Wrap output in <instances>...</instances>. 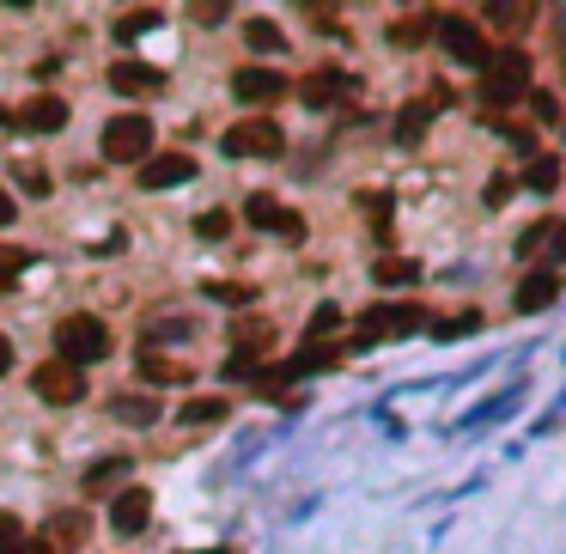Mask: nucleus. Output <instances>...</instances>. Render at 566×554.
<instances>
[{
    "instance_id": "1",
    "label": "nucleus",
    "mask_w": 566,
    "mask_h": 554,
    "mask_svg": "<svg viewBox=\"0 0 566 554\" xmlns=\"http://www.w3.org/2000/svg\"><path fill=\"white\" fill-rule=\"evenodd\" d=\"M110 354V329L104 317H92V311H74V317H62L55 324V360L62 366H98V360Z\"/></svg>"
},
{
    "instance_id": "2",
    "label": "nucleus",
    "mask_w": 566,
    "mask_h": 554,
    "mask_svg": "<svg viewBox=\"0 0 566 554\" xmlns=\"http://www.w3.org/2000/svg\"><path fill=\"white\" fill-rule=\"evenodd\" d=\"M518 98H530V55L524 49H493V62L481 67V104L512 110Z\"/></svg>"
},
{
    "instance_id": "3",
    "label": "nucleus",
    "mask_w": 566,
    "mask_h": 554,
    "mask_svg": "<svg viewBox=\"0 0 566 554\" xmlns=\"http://www.w3.org/2000/svg\"><path fill=\"white\" fill-rule=\"evenodd\" d=\"M104 159L110 165H147L153 159V123L128 110V116H110L104 123Z\"/></svg>"
},
{
    "instance_id": "4",
    "label": "nucleus",
    "mask_w": 566,
    "mask_h": 554,
    "mask_svg": "<svg viewBox=\"0 0 566 554\" xmlns=\"http://www.w3.org/2000/svg\"><path fill=\"white\" fill-rule=\"evenodd\" d=\"M432 37H439V49H451V62H463V67H488L493 62V49H488V37H481V25L463 18V13L432 18Z\"/></svg>"
},
{
    "instance_id": "5",
    "label": "nucleus",
    "mask_w": 566,
    "mask_h": 554,
    "mask_svg": "<svg viewBox=\"0 0 566 554\" xmlns=\"http://www.w3.org/2000/svg\"><path fill=\"white\" fill-rule=\"evenodd\" d=\"M219 147H226L231 159H280L287 135H280V123H268V116H250V123H231Z\"/></svg>"
},
{
    "instance_id": "6",
    "label": "nucleus",
    "mask_w": 566,
    "mask_h": 554,
    "mask_svg": "<svg viewBox=\"0 0 566 554\" xmlns=\"http://www.w3.org/2000/svg\"><path fill=\"white\" fill-rule=\"evenodd\" d=\"M32 390L49 402V408H74L79 396H86V385H79V372L62 366V360H43V366L32 372Z\"/></svg>"
},
{
    "instance_id": "7",
    "label": "nucleus",
    "mask_w": 566,
    "mask_h": 554,
    "mask_svg": "<svg viewBox=\"0 0 566 554\" xmlns=\"http://www.w3.org/2000/svg\"><path fill=\"white\" fill-rule=\"evenodd\" d=\"M244 219L256 231H275V238H305V219L292 214V207H280L275 196H250L244 201Z\"/></svg>"
},
{
    "instance_id": "8",
    "label": "nucleus",
    "mask_w": 566,
    "mask_h": 554,
    "mask_svg": "<svg viewBox=\"0 0 566 554\" xmlns=\"http://www.w3.org/2000/svg\"><path fill=\"white\" fill-rule=\"evenodd\" d=\"M231 92L244 98V104H275V98L292 92V86H287L280 67H238V74H231Z\"/></svg>"
},
{
    "instance_id": "9",
    "label": "nucleus",
    "mask_w": 566,
    "mask_h": 554,
    "mask_svg": "<svg viewBox=\"0 0 566 554\" xmlns=\"http://www.w3.org/2000/svg\"><path fill=\"white\" fill-rule=\"evenodd\" d=\"M147 518H153V493L147 488H123L116 500H110V530H116V537L147 530Z\"/></svg>"
},
{
    "instance_id": "10",
    "label": "nucleus",
    "mask_w": 566,
    "mask_h": 554,
    "mask_svg": "<svg viewBox=\"0 0 566 554\" xmlns=\"http://www.w3.org/2000/svg\"><path fill=\"white\" fill-rule=\"evenodd\" d=\"M196 177V159L189 153H153L147 165H140V189H177Z\"/></svg>"
},
{
    "instance_id": "11",
    "label": "nucleus",
    "mask_w": 566,
    "mask_h": 554,
    "mask_svg": "<svg viewBox=\"0 0 566 554\" xmlns=\"http://www.w3.org/2000/svg\"><path fill=\"white\" fill-rule=\"evenodd\" d=\"M110 92L153 98V92H165V74H159V67H147V62H116V67H110Z\"/></svg>"
},
{
    "instance_id": "12",
    "label": "nucleus",
    "mask_w": 566,
    "mask_h": 554,
    "mask_svg": "<svg viewBox=\"0 0 566 554\" xmlns=\"http://www.w3.org/2000/svg\"><path fill=\"white\" fill-rule=\"evenodd\" d=\"M13 128H25V135H55V128H67V104L62 98H25Z\"/></svg>"
},
{
    "instance_id": "13",
    "label": "nucleus",
    "mask_w": 566,
    "mask_h": 554,
    "mask_svg": "<svg viewBox=\"0 0 566 554\" xmlns=\"http://www.w3.org/2000/svg\"><path fill=\"white\" fill-rule=\"evenodd\" d=\"M140 378H147V385H184V378H196V366H184V360H165L153 348V341H147V348H140Z\"/></svg>"
},
{
    "instance_id": "14",
    "label": "nucleus",
    "mask_w": 566,
    "mask_h": 554,
    "mask_svg": "<svg viewBox=\"0 0 566 554\" xmlns=\"http://www.w3.org/2000/svg\"><path fill=\"white\" fill-rule=\"evenodd\" d=\"M341 360V341H305L299 354L287 360V378H305V372H323V366H336Z\"/></svg>"
},
{
    "instance_id": "15",
    "label": "nucleus",
    "mask_w": 566,
    "mask_h": 554,
    "mask_svg": "<svg viewBox=\"0 0 566 554\" xmlns=\"http://www.w3.org/2000/svg\"><path fill=\"white\" fill-rule=\"evenodd\" d=\"M110 415L128 420V427H153L159 420V396L147 390V396H110Z\"/></svg>"
},
{
    "instance_id": "16",
    "label": "nucleus",
    "mask_w": 566,
    "mask_h": 554,
    "mask_svg": "<svg viewBox=\"0 0 566 554\" xmlns=\"http://www.w3.org/2000/svg\"><path fill=\"white\" fill-rule=\"evenodd\" d=\"M372 280H378V287H414V280H420V262L414 256H378L372 262Z\"/></svg>"
},
{
    "instance_id": "17",
    "label": "nucleus",
    "mask_w": 566,
    "mask_h": 554,
    "mask_svg": "<svg viewBox=\"0 0 566 554\" xmlns=\"http://www.w3.org/2000/svg\"><path fill=\"white\" fill-rule=\"evenodd\" d=\"M299 98H305V104H336V98H341V74H336V67L305 74V79H299Z\"/></svg>"
},
{
    "instance_id": "18",
    "label": "nucleus",
    "mask_w": 566,
    "mask_h": 554,
    "mask_svg": "<svg viewBox=\"0 0 566 554\" xmlns=\"http://www.w3.org/2000/svg\"><path fill=\"white\" fill-rule=\"evenodd\" d=\"M244 43L256 49V55H280V49H287V37H280L275 18H244Z\"/></svg>"
},
{
    "instance_id": "19",
    "label": "nucleus",
    "mask_w": 566,
    "mask_h": 554,
    "mask_svg": "<svg viewBox=\"0 0 566 554\" xmlns=\"http://www.w3.org/2000/svg\"><path fill=\"white\" fill-rule=\"evenodd\" d=\"M383 311H390V341H397V336H414V329H432L427 305H414V299H402V305H383Z\"/></svg>"
},
{
    "instance_id": "20",
    "label": "nucleus",
    "mask_w": 566,
    "mask_h": 554,
    "mask_svg": "<svg viewBox=\"0 0 566 554\" xmlns=\"http://www.w3.org/2000/svg\"><path fill=\"white\" fill-rule=\"evenodd\" d=\"M542 305H554V275L549 268L524 275V287H518V311H542Z\"/></svg>"
},
{
    "instance_id": "21",
    "label": "nucleus",
    "mask_w": 566,
    "mask_h": 554,
    "mask_svg": "<svg viewBox=\"0 0 566 554\" xmlns=\"http://www.w3.org/2000/svg\"><path fill=\"white\" fill-rule=\"evenodd\" d=\"M79 537H86V518H79V512H62V518H49V530H43L49 549H74Z\"/></svg>"
},
{
    "instance_id": "22",
    "label": "nucleus",
    "mask_w": 566,
    "mask_h": 554,
    "mask_svg": "<svg viewBox=\"0 0 566 554\" xmlns=\"http://www.w3.org/2000/svg\"><path fill=\"white\" fill-rule=\"evenodd\" d=\"M214 420H226V402L219 396H189L184 402V427H214Z\"/></svg>"
},
{
    "instance_id": "23",
    "label": "nucleus",
    "mask_w": 566,
    "mask_h": 554,
    "mask_svg": "<svg viewBox=\"0 0 566 554\" xmlns=\"http://www.w3.org/2000/svg\"><path fill=\"white\" fill-rule=\"evenodd\" d=\"M524 184L549 196V189L561 184V159H554V153H536V159H530V171H524Z\"/></svg>"
},
{
    "instance_id": "24",
    "label": "nucleus",
    "mask_w": 566,
    "mask_h": 554,
    "mask_svg": "<svg viewBox=\"0 0 566 554\" xmlns=\"http://www.w3.org/2000/svg\"><path fill=\"white\" fill-rule=\"evenodd\" d=\"M554 238H561V226H554V219H536V226L518 238V250H524V256H536V250L549 256V250H554Z\"/></svg>"
},
{
    "instance_id": "25",
    "label": "nucleus",
    "mask_w": 566,
    "mask_h": 554,
    "mask_svg": "<svg viewBox=\"0 0 566 554\" xmlns=\"http://www.w3.org/2000/svg\"><path fill=\"white\" fill-rule=\"evenodd\" d=\"M153 25H159L153 7H147V13H123V18H116V43H135V37H147Z\"/></svg>"
},
{
    "instance_id": "26",
    "label": "nucleus",
    "mask_w": 566,
    "mask_h": 554,
    "mask_svg": "<svg viewBox=\"0 0 566 554\" xmlns=\"http://www.w3.org/2000/svg\"><path fill=\"white\" fill-rule=\"evenodd\" d=\"M427 116H432V104H427V98H420V104H408V110L397 116V135L414 147V140H420V128H427Z\"/></svg>"
},
{
    "instance_id": "27",
    "label": "nucleus",
    "mask_w": 566,
    "mask_h": 554,
    "mask_svg": "<svg viewBox=\"0 0 566 554\" xmlns=\"http://www.w3.org/2000/svg\"><path fill=\"white\" fill-rule=\"evenodd\" d=\"M25 542H32L25 537V524H18L13 512H0V554H25Z\"/></svg>"
},
{
    "instance_id": "28",
    "label": "nucleus",
    "mask_w": 566,
    "mask_h": 554,
    "mask_svg": "<svg viewBox=\"0 0 566 554\" xmlns=\"http://www.w3.org/2000/svg\"><path fill=\"white\" fill-rule=\"evenodd\" d=\"M207 293H214L219 305H250V299H256V287H238V280H214Z\"/></svg>"
},
{
    "instance_id": "29",
    "label": "nucleus",
    "mask_w": 566,
    "mask_h": 554,
    "mask_svg": "<svg viewBox=\"0 0 566 554\" xmlns=\"http://www.w3.org/2000/svg\"><path fill=\"white\" fill-rule=\"evenodd\" d=\"M427 32H432V18H402V25H390V43H420Z\"/></svg>"
},
{
    "instance_id": "30",
    "label": "nucleus",
    "mask_w": 566,
    "mask_h": 554,
    "mask_svg": "<svg viewBox=\"0 0 566 554\" xmlns=\"http://www.w3.org/2000/svg\"><path fill=\"white\" fill-rule=\"evenodd\" d=\"M475 324H481L475 311H457V317H444V324H432V336H439V341H444V336H469Z\"/></svg>"
},
{
    "instance_id": "31",
    "label": "nucleus",
    "mask_w": 566,
    "mask_h": 554,
    "mask_svg": "<svg viewBox=\"0 0 566 554\" xmlns=\"http://www.w3.org/2000/svg\"><path fill=\"white\" fill-rule=\"evenodd\" d=\"M196 231H201V238H226V231H231V214H226V207H214V214L196 219Z\"/></svg>"
},
{
    "instance_id": "32",
    "label": "nucleus",
    "mask_w": 566,
    "mask_h": 554,
    "mask_svg": "<svg viewBox=\"0 0 566 554\" xmlns=\"http://www.w3.org/2000/svg\"><path fill=\"white\" fill-rule=\"evenodd\" d=\"M530 110H536V123H561V98H554V92H536Z\"/></svg>"
},
{
    "instance_id": "33",
    "label": "nucleus",
    "mask_w": 566,
    "mask_h": 554,
    "mask_svg": "<svg viewBox=\"0 0 566 554\" xmlns=\"http://www.w3.org/2000/svg\"><path fill=\"white\" fill-rule=\"evenodd\" d=\"M13 177H18L25 189H32V196H49V177H43V165H18Z\"/></svg>"
},
{
    "instance_id": "34",
    "label": "nucleus",
    "mask_w": 566,
    "mask_h": 554,
    "mask_svg": "<svg viewBox=\"0 0 566 554\" xmlns=\"http://www.w3.org/2000/svg\"><path fill=\"white\" fill-rule=\"evenodd\" d=\"M25 262H32L25 250H0V287H7V280H13L18 268H25Z\"/></svg>"
},
{
    "instance_id": "35",
    "label": "nucleus",
    "mask_w": 566,
    "mask_h": 554,
    "mask_svg": "<svg viewBox=\"0 0 566 554\" xmlns=\"http://www.w3.org/2000/svg\"><path fill=\"white\" fill-rule=\"evenodd\" d=\"M505 201H512V177H493V184H488V207H505Z\"/></svg>"
},
{
    "instance_id": "36",
    "label": "nucleus",
    "mask_w": 566,
    "mask_h": 554,
    "mask_svg": "<svg viewBox=\"0 0 566 554\" xmlns=\"http://www.w3.org/2000/svg\"><path fill=\"white\" fill-rule=\"evenodd\" d=\"M13 219H18V207H13V196H7V189H0V231L13 226Z\"/></svg>"
},
{
    "instance_id": "37",
    "label": "nucleus",
    "mask_w": 566,
    "mask_h": 554,
    "mask_svg": "<svg viewBox=\"0 0 566 554\" xmlns=\"http://www.w3.org/2000/svg\"><path fill=\"white\" fill-rule=\"evenodd\" d=\"M7 372H13V341L0 336V378H7Z\"/></svg>"
},
{
    "instance_id": "38",
    "label": "nucleus",
    "mask_w": 566,
    "mask_h": 554,
    "mask_svg": "<svg viewBox=\"0 0 566 554\" xmlns=\"http://www.w3.org/2000/svg\"><path fill=\"white\" fill-rule=\"evenodd\" d=\"M25 554H55V549H49V542H25Z\"/></svg>"
},
{
    "instance_id": "39",
    "label": "nucleus",
    "mask_w": 566,
    "mask_h": 554,
    "mask_svg": "<svg viewBox=\"0 0 566 554\" xmlns=\"http://www.w3.org/2000/svg\"><path fill=\"white\" fill-rule=\"evenodd\" d=\"M7 128H13V116H7V110H0V135H7Z\"/></svg>"
}]
</instances>
